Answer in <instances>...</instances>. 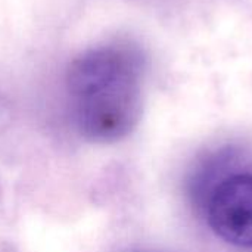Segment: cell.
<instances>
[{"instance_id":"6da1fadb","label":"cell","mask_w":252,"mask_h":252,"mask_svg":"<svg viewBox=\"0 0 252 252\" xmlns=\"http://www.w3.org/2000/svg\"><path fill=\"white\" fill-rule=\"evenodd\" d=\"M143 53L130 44H108L77 56L66 90L80 133L96 143H114L136 127L142 114Z\"/></svg>"},{"instance_id":"7a4b0ae2","label":"cell","mask_w":252,"mask_h":252,"mask_svg":"<svg viewBox=\"0 0 252 252\" xmlns=\"http://www.w3.org/2000/svg\"><path fill=\"white\" fill-rule=\"evenodd\" d=\"M213 230L229 244L252 248V174L224 179L207 201Z\"/></svg>"},{"instance_id":"3957f363","label":"cell","mask_w":252,"mask_h":252,"mask_svg":"<svg viewBox=\"0 0 252 252\" xmlns=\"http://www.w3.org/2000/svg\"><path fill=\"white\" fill-rule=\"evenodd\" d=\"M236 159L233 149H221L220 152L208 157L192 174L189 180V192L193 199L201 207L207 205V201L213 190L227 177L223 173Z\"/></svg>"}]
</instances>
